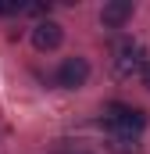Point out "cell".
I'll use <instances>...</instances> for the list:
<instances>
[{
    "mask_svg": "<svg viewBox=\"0 0 150 154\" xmlns=\"http://www.w3.org/2000/svg\"><path fill=\"white\" fill-rule=\"evenodd\" d=\"M107 125H111L118 136L136 140V133H143V125H147V115L140 108H132V104L114 100V104H107Z\"/></svg>",
    "mask_w": 150,
    "mask_h": 154,
    "instance_id": "6da1fadb",
    "label": "cell"
},
{
    "mask_svg": "<svg viewBox=\"0 0 150 154\" xmlns=\"http://www.w3.org/2000/svg\"><path fill=\"white\" fill-rule=\"evenodd\" d=\"M86 79H89V61H86V57H64V61H61V68H57V86L79 90V86H86Z\"/></svg>",
    "mask_w": 150,
    "mask_h": 154,
    "instance_id": "3957f363",
    "label": "cell"
},
{
    "mask_svg": "<svg viewBox=\"0 0 150 154\" xmlns=\"http://www.w3.org/2000/svg\"><path fill=\"white\" fill-rule=\"evenodd\" d=\"M129 18H132V0H111V4H104V11H100V22H104L107 29H122Z\"/></svg>",
    "mask_w": 150,
    "mask_h": 154,
    "instance_id": "5b68a950",
    "label": "cell"
},
{
    "mask_svg": "<svg viewBox=\"0 0 150 154\" xmlns=\"http://www.w3.org/2000/svg\"><path fill=\"white\" fill-rule=\"evenodd\" d=\"M143 86H147V90H150V61H147V65H143Z\"/></svg>",
    "mask_w": 150,
    "mask_h": 154,
    "instance_id": "52a82bcc",
    "label": "cell"
},
{
    "mask_svg": "<svg viewBox=\"0 0 150 154\" xmlns=\"http://www.w3.org/2000/svg\"><path fill=\"white\" fill-rule=\"evenodd\" d=\"M147 54H143V47L136 43V39H118L111 47V68H114V75H122V79H129V75H136L147 61H143Z\"/></svg>",
    "mask_w": 150,
    "mask_h": 154,
    "instance_id": "7a4b0ae2",
    "label": "cell"
},
{
    "mask_svg": "<svg viewBox=\"0 0 150 154\" xmlns=\"http://www.w3.org/2000/svg\"><path fill=\"white\" fill-rule=\"evenodd\" d=\"M114 154H140V143L129 136H114Z\"/></svg>",
    "mask_w": 150,
    "mask_h": 154,
    "instance_id": "8992f818",
    "label": "cell"
},
{
    "mask_svg": "<svg viewBox=\"0 0 150 154\" xmlns=\"http://www.w3.org/2000/svg\"><path fill=\"white\" fill-rule=\"evenodd\" d=\"M61 39H64V29L57 25V22H39L36 29H32V47L36 50H57L61 47Z\"/></svg>",
    "mask_w": 150,
    "mask_h": 154,
    "instance_id": "277c9868",
    "label": "cell"
}]
</instances>
